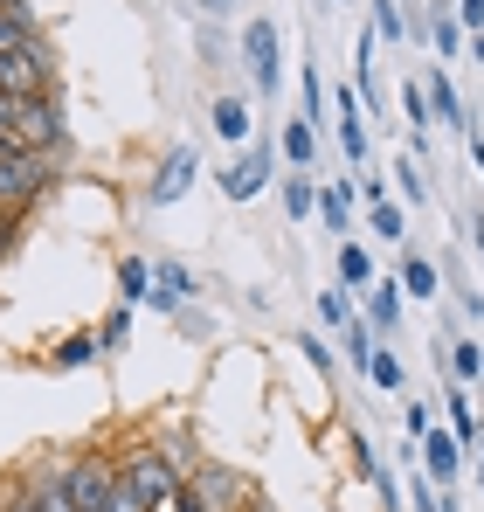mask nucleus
<instances>
[{
  "mask_svg": "<svg viewBox=\"0 0 484 512\" xmlns=\"http://www.w3.org/2000/svg\"><path fill=\"white\" fill-rule=\"evenodd\" d=\"M353 471H360L367 485H381V464H374V443H367L360 429H353Z\"/></svg>",
  "mask_w": 484,
  "mask_h": 512,
  "instance_id": "32",
  "label": "nucleus"
},
{
  "mask_svg": "<svg viewBox=\"0 0 484 512\" xmlns=\"http://www.w3.org/2000/svg\"><path fill=\"white\" fill-rule=\"evenodd\" d=\"M263 180H270V146L256 139V146L242 153L236 167L222 173V194H229V201H249V194H263Z\"/></svg>",
  "mask_w": 484,
  "mask_h": 512,
  "instance_id": "10",
  "label": "nucleus"
},
{
  "mask_svg": "<svg viewBox=\"0 0 484 512\" xmlns=\"http://www.w3.org/2000/svg\"><path fill=\"white\" fill-rule=\"evenodd\" d=\"M284 153L298 160V173H312V160H319V139H312V118H291V125H284Z\"/></svg>",
  "mask_w": 484,
  "mask_h": 512,
  "instance_id": "21",
  "label": "nucleus"
},
{
  "mask_svg": "<svg viewBox=\"0 0 484 512\" xmlns=\"http://www.w3.org/2000/svg\"><path fill=\"white\" fill-rule=\"evenodd\" d=\"M478 443H484V436H478ZM478 485H484V450H478Z\"/></svg>",
  "mask_w": 484,
  "mask_h": 512,
  "instance_id": "40",
  "label": "nucleus"
},
{
  "mask_svg": "<svg viewBox=\"0 0 484 512\" xmlns=\"http://www.w3.org/2000/svg\"><path fill=\"white\" fill-rule=\"evenodd\" d=\"M415 457H422L429 485H457V471H464V443H457L450 429H429V436L415 443Z\"/></svg>",
  "mask_w": 484,
  "mask_h": 512,
  "instance_id": "9",
  "label": "nucleus"
},
{
  "mask_svg": "<svg viewBox=\"0 0 484 512\" xmlns=\"http://www.w3.org/2000/svg\"><path fill=\"white\" fill-rule=\"evenodd\" d=\"M402 111H408V125H415V132H422V125L436 118V111H429V90L415 84V77H408V84H402Z\"/></svg>",
  "mask_w": 484,
  "mask_h": 512,
  "instance_id": "29",
  "label": "nucleus"
},
{
  "mask_svg": "<svg viewBox=\"0 0 484 512\" xmlns=\"http://www.w3.org/2000/svg\"><path fill=\"white\" fill-rule=\"evenodd\" d=\"M339 284L346 291H367L374 284V256L360 250V243H339Z\"/></svg>",
  "mask_w": 484,
  "mask_h": 512,
  "instance_id": "19",
  "label": "nucleus"
},
{
  "mask_svg": "<svg viewBox=\"0 0 484 512\" xmlns=\"http://www.w3.org/2000/svg\"><path fill=\"white\" fill-rule=\"evenodd\" d=\"M201 7H229V0H201Z\"/></svg>",
  "mask_w": 484,
  "mask_h": 512,
  "instance_id": "42",
  "label": "nucleus"
},
{
  "mask_svg": "<svg viewBox=\"0 0 484 512\" xmlns=\"http://www.w3.org/2000/svg\"><path fill=\"white\" fill-rule=\"evenodd\" d=\"M42 187H49V160H35V153H0V208H7V215L28 208V201H42Z\"/></svg>",
  "mask_w": 484,
  "mask_h": 512,
  "instance_id": "6",
  "label": "nucleus"
},
{
  "mask_svg": "<svg viewBox=\"0 0 484 512\" xmlns=\"http://www.w3.org/2000/svg\"><path fill=\"white\" fill-rule=\"evenodd\" d=\"M146 291H153V263L125 256L118 263V305H146Z\"/></svg>",
  "mask_w": 484,
  "mask_h": 512,
  "instance_id": "17",
  "label": "nucleus"
},
{
  "mask_svg": "<svg viewBox=\"0 0 484 512\" xmlns=\"http://www.w3.org/2000/svg\"><path fill=\"white\" fill-rule=\"evenodd\" d=\"M457 14H464V28H478V35H484V0H457Z\"/></svg>",
  "mask_w": 484,
  "mask_h": 512,
  "instance_id": "38",
  "label": "nucleus"
},
{
  "mask_svg": "<svg viewBox=\"0 0 484 512\" xmlns=\"http://www.w3.org/2000/svg\"><path fill=\"white\" fill-rule=\"evenodd\" d=\"M187 492H194V499H201L208 512H242V499H249V492H242V478H236V471H215V464H194V478H187Z\"/></svg>",
  "mask_w": 484,
  "mask_h": 512,
  "instance_id": "8",
  "label": "nucleus"
},
{
  "mask_svg": "<svg viewBox=\"0 0 484 512\" xmlns=\"http://www.w3.org/2000/svg\"><path fill=\"white\" fill-rule=\"evenodd\" d=\"M402 291H408V298H436V263H429V256L408 250V263H402Z\"/></svg>",
  "mask_w": 484,
  "mask_h": 512,
  "instance_id": "25",
  "label": "nucleus"
},
{
  "mask_svg": "<svg viewBox=\"0 0 484 512\" xmlns=\"http://www.w3.org/2000/svg\"><path fill=\"white\" fill-rule=\"evenodd\" d=\"M395 187L408 194V208H422V201H429V180H422V167H408V160L395 167Z\"/></svg>",
  "mask_w": 484,
  "mask_h": 512,
  "instance_id": "30",
  "label": "nucleus"
},
{
  "mask_svg": "<svg viewBox=\"0 0 484 512\" xmlns=\"http://www.w3.org/2000/svg\"><path fill=\"white\" fill-rule=\"evenodd\" d=\"M429 111H436V125H457V132H471V118H464V97H457V84L443 77V70H429Z\"/></svg>",
  "mask_w": 484,
  "mask_h": 512,
  "instance_id": "12",
  "label": "nucleus"
},
{
  "mask_svg": "<svg viewBox=\"0 0 484 512\" xmlns=\"http://www.w3.org/2000/svg\"><path fill=\"white\" fill-rule=\"evenodd\" d=\"M339 346H346V360H353V374H367V360H374V326L353 312L346 326H339Z\"/></svg>",
  "mask_w": 484,
  "mask_h": 512,
  "instance_id": "15",
  "label": "nucleus"
},
{
  "mask_svg": "<svg viewBox=\"0 0 484 512\" xmlns=\"http://www.w3.org/2000/svg\"><path fill=\"white\" fill-rule=\"evenodd\" d=\"M443 360H450V374H464V381H478V374H484V353L471 340H464V346L450 340V353H443Z\"/></svg>",
  "mask_w": 484,
  "mask_h": 512,
  "instance_id": "28",
  "label": "nucleus"
},
{
  "mask_svg": "<svg viewBox=\"0 0 484 512\" xmlns=\"http://www.w3.org/2000/svg\"><path fill=\"white\" fill-rule=\"evenodd\" d=\"M312 208H319V187H312V173H291V180H284V215H291V222H305Z\"/></svg>",
  "mask_w": 484,
  "mask_h": 512,
  "instance_id": "22",
  "label": "nucleus"
},
{
  "mask_svg": "<svg viewBox=\"0 0 484 512\" xmlns=\"http://www.w3.org/2000/svg\"><path fill=\"white\" fill-rule=\"evenodd\" d=\"M242 63H249V84L263 90V97L284 84V42H277V21H263V14L242 21Z\"/></svg>",
  "mask_w": 484,
  "mask_h": 512,
  "instance_id": "3",
  "label": "nucleus"
},
{
  "mask_svg": "<svg viewBox=\"0 0 484 512\" xmlns=\"http://www.w3.org/2000/svg\"><path fill=\"white\" fill-rule=\"evenodd\" d=\"M443 416H450V436H457V443H478V436H484L478 416H471V395H464V388H450V395H443Z\"/></svg>",
  "mask_w": 484,
  "mask_h": 512,
  "instance_id": "20",
  "label": "nucleus"
},
{
  "mask_svg": "<svg viewBox=\"0 0 484 512\" xmlns=\"http://www.w3.org/2000/svg\"><path fill=\"white\" fill-rule=\"evenodd\" d=\"M104 512H153V506H146V499H139L125 478H118V485H111V499H104Z\"/></svg>",
  "mask_w": 484,
  "mask_h": 512,
  "instance_id": "33",
  "label": "nucleus"
},
{
  "mask_svg": "<svg viewBox=\"0 0 484 512\" xmlns=\"http://www.w3.org/2000/svg\"><path fill=\"white\" fill-rule=\"evenodd\" d=\"M125 333H132V305H118V312L97 326V346H125Z\"/></svg>",
  "mask_w": 484,
  "mask_h": 512,
  "instance_id": "31",
  "label": "nucleus"
},
{
  "mask_svg": "<svg viewBox=\"0 0 484 512\" xmlns=\"http://www.w3.org/2000/svg\"><path fill=\"white\" fill-rule=\"evenodd\" d=\"M478 256H484V222H478Z\"/></svg>",
  "mask_w": 484,
  "mask_h": 512,
  "instance_id": "41",
  "label": "nucleus"
},
{
  "mask_svg": "<svg viewBox=\"0 0 484 512\" xmlns=\"http://www.w3.org/2000/svg\"><path fill=\"white\" fill-rule=\"evenodd\" d=\"M319 312H325V326H346V319H353V305H346V291H325V298H319Z\"/></svg>",
  "mask_w": 484,
  "mask_h": 512,
  "instance_id": "35",
  "label": "nucleus"
},
{
  "mask_svg": "<svg viewBox=\"0 0 484 512\" xmlns=\"http://www.w3.org/2000/svg\"><path fill=\"white\" fill-rule=\"evenodd\" d=\"M194 173H201L194 146H173V153L160 160V173H153V187H146V201H153V208H173V201L194 187Z\"/></svg>",
  "mask_w": 484,
  "mask_h": 512,
  "instance_id": "7",
  "label": "nucleus"
},
{
  "mask_svg": "<svg viewBox=\"0 0 484 512\" xmlns=\"http://www.w3.org/2000/svg\"><path fill=\"white\" fill-rule=\"evenodd\" d=\"M402 429H408V443H422V436H429V409H422V402H408Z\"/></svg>",
  "mask_w": 484,
  "mask_h": 512,
  "instance_id": "36",
  "label": "nucleus"
},
{
  "mask_svg": "<svg viewBox=\"0 0 484 512\" xmlns=\"http://www.w3.org/2000/svg\"><path fill=\"white\" fill-rule=\"evenodd\" d=\"M367 381L395 395V388H402V381H408V374H402V353H395V346H374V360H367Z\"/></svg>",
  "mask_w": 484,
  "mask_h": 512,
  "instance_id": "23",
  "label": "nucleus"
},
{
  "mask_svg": "<svg viewBox=\"0 0 484 512\" xmlns=\"http://www.w3.org/2000/svg\"><path fill=\"white\" fill-rule=\"evenodd\" d=\"M208 118H215V132H222L229 146H242V139H249V125H256L242 97H215V111H208Z\"/></svg>",
  "mask_w": 484,
  "mask_h": 512,
  "instance_id": "14",
  "label": "nucleus"
},
{
  "mask_svg": "<svg viewBox=\"0 0 484 512\" xmlns=\"http://www.w3.org/2000/svg\"><path fill=\"white\" fill-rule=\"evenodd\" d=\"M367 222H374V236H388V243H408V215H402V201H374V208H367Z\"/></svg>",
  "mask_w": 484,
  "mask_h": 512,
  "instance_id": "24",
  "label": "nucleus"
},
{
  "mask_svg": "<svg viewBox=\"0 0 484 512\" xmlns=\"http://www.w3.org/2000/svg\"><path fill=\"white\" fill-rule=\"evenodd\" d=\"M298 353H305V360H312L319 374H332V353H325V340H319V333H298Z\"/></svg>",
  "mask_w": 484,
  "mask_h": 512,
  "instance_id": "34",
  "label": "nucleus"
},
{
  "mask_svg": "<svg viewBox=\"0 0 484 512\" xmlns=\"http://www.w3.org/2000/svg\"><path fill=\"white\" fill-rule=\"evenodd\" d=\"M104 346H97V333H70V340L56 346V367H90Z\"/></svg>",
  "mask_w": 484,
  "mask_h": 512,
  "instance_id": "26",
  "label": "nucleus"
},
{
  "mask_svg": "<svg viewBox=\"0 0 484 512\" xmlns=\"http://www.w3.org/2000/svg\"><path fill=\"white\" fill-rule=\"evenodd\" d=\"M35 506H42V512H77V506H70V499H63V485H49V492H42Z\"/></svg>",
  "mask_w": 484,
  "mask_h": 512,
  "instance_id": "39",
  "label": "nucleus"
},
{
  "mask_svg": "<svg viewBox=\"0 0 484 512\" xmlns=\"http://www.w3.org/2000/svg\"><path fill=\"white\" fill-rule=\"evenodd\" d=\"M374 35H388V42H408V14H402V0H374Z\"/></svg>",
  "mask_w": 484,
  "mask_h": 512,
  "instance_id": "27",
  "label": "nucleus"
},
{
  "mask_svg": "<svg viewBox=\"0 0 484 512\" xmlns=\"http://www.w3.org/2000/svg\"><path fill=\"white\" fill-rule=\"evenodd\" d=\"M346 194H353V180H332V187L319 194V215H325V229H332V236H346V229H353V208H346Z\"/></svg>",
  "mask_w": 484,
  "mask_h": 512,
  "instance_id": "18",
  "label": "nucleus"
},
{
  "mask_svg": "<svg viewBox=\"0 0 484 512\" xmlns=\"http://www.w3.org/2000/svg\"><path fill=\"white\" fill-rule=\"evenodd\" d=\"M187 291H194V277H187L180 263H160V270H153V291H146V305H153V312H180V298H187Z\"/></svg>",
  "mask_w": 484,
  "mask_h": 512,
  "instance_id": "13",
  "label": "nucleus"
},
{
  "mask_svg": "<svg viewBox=\"0 0 484 512\" xmlns=\"http://www.w3.org/2000/svg\"><path fill=\"white\" fill-rule=\"evenodd\" d=\"M49 90H56V77H49V49H42V42L0 56V97L28 104V97H49Z\"/></svg>",
  "mask_w": 484,
  "mask_h": 512,
  "instance_id": "4",
  "label": "nucleus"
},
{
  "mask_svg": "<svg viewBox=\"0 0 484 512\" xmlns=\"http://www.w3.org/2000/svg\"><path fill=\"white\" fill-rule=\"evenodd\" d=\"M0 153H35V160H56V153H63V118H56V97H28V104H14V118L0 125Z\"/></svg>",
  "mask_w": 484,
  "mask_h": 512,
  "instance_id": "1",
  "label": "nucleus"
},
{
  "mask_svg": "<svg viewBox=\"0 0 484 512\" xmlns=\"http://www.w3.org/2000/svg\"><path fill=\"white\" fill-rule=\"evenodd\" d=\"M429 42H436V56H457V49H464V21H457V7H429Z\"/></svg>",
  "mask_w": 484,
  "mask_h": 512,
  "instance_id": "16",
  "label": "nucleus"
},
{
  "mask_svg": "<svg viewBox=\"0 0 484 512\" xmlns=\"http://www.w3.org/2000/svg\"><path fill=\"white\" fill-rule=\"evenodd\" d=\"M118 478H125L146 506H160V499H173V492L187 485V471H180V457H173V450H132V457L118 464Z\"/></svg>",
  "mask_w": 484,
  "mask_h": 512,
  "instance_id": "2",
  "label": "nucleus"
},
{
  "mask_svg": "<svg viewBox=\"0 0 484 512\" xmlns=\"http://www.w3.org/2000/svg\"><path fill=\"white\" fill-rule=\"evenodd\" d=\"M408 499H415L422 512H436V485H429V478H415V485H408Z\"/></svg>",
  "mask_w": 484,
  "mask_h": 512,
  "instance_id": "37",
  "label": "nucleus"
},
{
  "mask_svg": "<svg viewBox=\"0 0 484 512\" xmlns=\"http://www.w3.org/2000/svg\"><path fill=\"white\" fill-rule=\"evenodd\" d=\"M367 326L374 333H395L402 326V284H388V277L367 284Z\"/></svg>",
  "mask_w": 484,
  "mask_h": 512,
  "instance_id": "11",
  "label": "nucleus"
},
{
  "mask_svg": "<svg viewBox=\"0 0 484 512\" xmlns=\"http://www.w3.org/2000/svg\"><path fill=\"white\" fill-rule=\"evenodd\" d=\"M56 485H63V499H70L77 512H104L111 485H118V464H111V457H77Z\"/></svg>",
  "mask_w": 484,
  "mask_h": 512,
  "instance_id": "5",
  "label": "nucleus"
}]
</instances>
